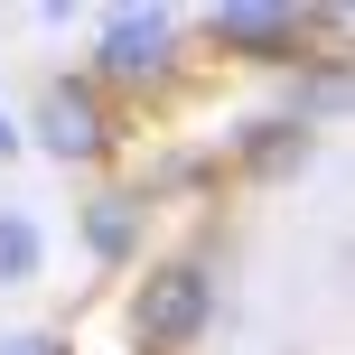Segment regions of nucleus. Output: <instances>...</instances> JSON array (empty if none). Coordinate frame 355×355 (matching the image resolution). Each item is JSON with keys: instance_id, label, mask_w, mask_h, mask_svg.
<instances>
[{"instance_id": "obj_1", "label": "nucleus", "mask_w": 355, "mask_h": 355, "mask_svg": "<svg viewBox=\"0 0 355 355\" xmlns=\"http://www.w3.org/2000/svg\"><path fill=\"white\" fill-rule=\"evenodd\" d=\"M178 37H187V19L178 10H103L94 19V75L85 85L103 94H168L178 85Z\"/></svg>"}, {"instance_id": "obj_2", "label": "nucleus", "mask_w": 355, "mask_h": 355, "mask_svg": "<svg viewBox=\"0 0 355 355\" xmlns=\"http://www.w3.org/2000/svg\"><path fill=\"white\" fill-rule=\"evenodd\" d=\"M206 327H215V271L196 262V252L150 262V281L131 290V346L141 355H187Z\"/></svg>"}, {"instance_id": "obj_3", "label": "nucleus", "mask_w": 355, "mask_h": 355, "mask_svg": "<svg viewBox=\"0 0 355 355\" xmlns=\"http://www.w3.org/2000/svg\"><path fill=\"white\" fill-rule=\"evenodd\" d=\"M215 56H243V66H300L318 28H346V10H281V0H225V10L196 19Z\"/></svg>"}, {"instance_id": "obj_4", "label": "nucleus", "mask_w": 355, "mask_h": 355, "mask_svg": "<svg viewBox=\"0 0 355 355\" xmlns=\"http://www.w3.org/2000/svg\"><path fill=\"white\" fill-rule=\"evenodd\" d=\"M19 141H37L56 168H103L112 159V103L85 75H47L37 103H28V122H19Z\"/></svg>"}, {"instance_id": "obj_5", "label": "nucleus", "mask_w": 355, "mask_h": 355, "mask_svg": "<svg viewBox=\"0 0 355 355\" xmlns=\"http://www.w3.org/2000/svg\"><path fill=\"white\" fill-rule=\"evenodd\" d=\"M75 243H85V262L131 271V262H141V243H150V196H141V187L85 196V206H75Z\"/></svg>"}, {"instance_id": "obj_6", "label": "nucleus", "mask_w": 355, "mask_h": 355, "mask_svg": "<svg viewBox=\"0 0 355 355\" xmlns=\"http://www.w3.org/2000/svg\"><path fill=\"white\" fill-rule=\"evenodd\" d=\"M318 159V131L290 122V112H252L243 131H234V168L252 178V187H281V178H300Z\"/></svg>"}, {"instance_id": "obj_7", "label": "nucleus", "mask_w": 355, "mask_h": 355, "mask_svg": "<svg viewBox=\"0 0 355 355\" xmlns=\"http://www.w3.org/2000/svg\"><path fill=\"white\" fill-rule=\"evenodd\" d=\"M290 122H309V131H318V122H337V112H346V66H337V56H300V75H290Z\"/></svg>"}, {"instance_id": "obj_8", "label": "nucleus", "mask_w": 355, "mask_h": 355, "mask_svg": "<svg viewBox=\"0 0 355 355\" xmlns=\"http://www.w3.org/2000/svg\"><path fill=\"white\" fill-rule=\"evenodd\" d=\"M37 271H47V234H37V215H28V206H0V290L37 281Z\"/></svg>"}, {"instance_id": "obj_9", "label": "nucleus", "mask_w": 355, "mask_h": 355, "mask_svg": "<svg viewBox=\"0 0 355 355\" xmlns=\"http://www.w3.org/2000/svg\"><path fill=\"white\" fill-rule=\"evenodd\" d=\"M0 355H75V337H56V327H19V337H0Z\"/></svg>"}, {"instance_id": "obj_10", "label": "nucleus", "mask_w": 355, "mask_h": 355, "mask_svg": "<svg viewBox=\"0 0 355 355\" xmlns=\"http://www.w3.org/2000/svg\"><path fill=\"white\" fill-rule=\"evenodd\" d=\"M19 150H28V141H19V112L0 103V159H19Z\"/></svg>"}]
</instances>
